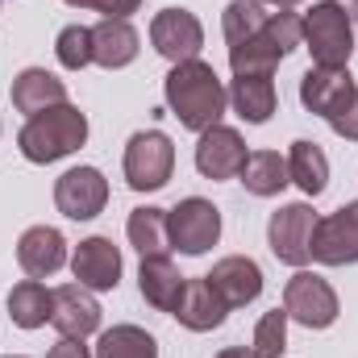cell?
<instances>
[{
	"mask_svg": "<svg viewBox=\"0 0 358 358\" xmlns=\"http://www.w3.org/2000/svg\"><path fill=\"white\" fill-rule=\"evenodd\" d=\"M163 92H167V108L179 117V125H183V129H196V134L221 125V113H225V104H229L225 84H221L217 71H213L208 63H200V59L176 63L171 76H167V84H163Z\"/></svg>",
	"mask_w": 358,
	"mask_h": 358,
	"instance_id": "6da1fadb",
	"label": "cell"
},
{
	"mask_svg": "<svg viewBox=\"0 0 358 358\" xmlns=\"http://www.w3.org/2000/svg\"><path fill=\"white\" fill-rule=\"evenodd\" d=\"M84 142H88V117L67 100L29 117L17 134V146L29 163H59V159L76 155Z\"/></svg>",
	"mask_w": 358,
	"mask_h": 358,
	"instance_id": "7a4b0ae2",
	"label": "cell"
},
{
	"mask_svg": "<svg viewBox=\"0 0 358 358\" xmlns=\"http://www.w3.org/2000/svg\"><path fill=\"white\" fill-rule=\"evenodd\" d=\"M304 42H308L313 67H346L350 55H355L350 17H346L334 0L313 4V13L304 17Z\"/></svg>",
	"mask_w": 358,
	"mask_h": 358,
	"instance_id": "3957f363",
	"label": "cell"
},
{
	"mask_svg": "<svg viewBox=\"0 0 358 358\" xmlns=\"http://www.w3.org/2000/svg\"><path fill=\"white\" fill-rule=\"evenodd\" d=\"M176 171V146L163 129H142L125 146V183L134 192H159Z\"/></svg>",
	"mask_w": 358,
	"mask_h": 358,
	"instance_id": "277c9868",
	"label": "cell"
},
{
	"mask_svg": "<svg viewBox=\"0 0 358 358\" xmlns=\"http://www.w3.org/2000/svg\"><path fill=\"white\" fill-rule=\"evenodd\" d=\"M167 229H171V250L179 255H204L217 246L221 238V213L213 208V200L204 196H187L167 213Z\"/></svg>",
	"mask_w": 358,
	"mask_h": 358,
	"instance_id": "5b68a950",
	"label": "cell"
},
{
	"mask_svg": "<svg viewBox=\"0 0 358 358\" xmlns=\"http://www.w3.org/2000/svg\"><path fill=\"white\" fill-rule=\"evenodd\" d=\"M283 313L287 321H300L304 329H329L338 321V292L321 275L296 271L283 287Z\"/></svg>",
	"mask_w": 358,
	"mask_h": 358,
	"instance_id": "8992f818",
	"label": "cell"
},
{
	"mask_svg": "<svg viewBox=\"0 0 358 358\" xmlns=\"http://www.w3.org/2000/svg\"><path fill=\"white\" fill-rule=\"evenodd\" d=\"M313 229H317V213L296 200V204H283L279 213H271V225H267V242H271V255L287 267H304L313 255H308V242H313Z\"/></svg>",
	"mask_w": 358,
	"mask_h": 358,
	"instance_id": "52a82bcc",
	"label": "cell"
},
{
	"mask_svg": "<svg viewBox=\"0 0 358 358\" xmlns=\"http://www.w3.org/2000/svg\"><path fill=\"white\" fill-rule=\"evenodd\" d=\"M308 255H313L317 263H325V267L358 263V200L355 204H342V208L329 213V217H317Z\"/></svg>",
	"mask_w": 358,
	"mask_h": 358,
	"instance_id": "ba28073f",
	"label": "cell"
},
{
	"mask_svg": "<svg viewBox=\"0 0 358 358\" xmlns=\"http://www.w3.org/2000/svg\"><path fill=\"white\" fill-rule=\"evenodd\" d=\"M150 42L163 59L171 63H192L200 59V46H204V25L196 21V13L187 8H163L155 13L150 21Z\"/></svg>",
	"mask_w": 358,
	"mask_h": 358,
	"instance_id": "9c48e42d",
	"label": "cell"
},
{
	"mask_svg": "<svg viewBox=\"0 0 358 358\" xmlns=\"http://www.w3.org/2000/svg\"><path fill=\"white\" fill-rule=\"evenodd\" d=\"M55 204L71 221H92L108 204V183H104V176L96 167H71L55 183Z\"/></svg>",
	"mask_w": 358,
	"mask_h": 358,
	"instance_id": "30bf717a",
	"label": "cell"
},
{
	"mask_svg": "<svg viewBox=\"0 0 358 358\" xmlns=\"http://www.w3.org/2000/svg\"><path fill=\"white\" fill-rule=\"evenodd\" d=\"M246 167V142L238 129L229 125H213L200 134V146H196V171L204 179H234L242 176Z\"/></svg>",
	"mask_w": 358,
	"mask_h": 358,
	"instance_id": "8fae6325",
	"label": "cell"
},
{
	"mask_svg": "<svg viewBox=\"0 0 358 358\" xmlns=\"http://www.w3.org/2000/svg\"><path fill=\"white\" fill-rule=\"evenodd\" d=\"M50 325L63 338H88L100 329V304L88 296L84 283H63L55 287V304H50Z\"/></svg>",
	"mask_w": 358,
	"mask_h": 358,
	"instance_id": "7c38bea8",
	"label": "cell"
},
{
	"mask_svg": "<svg viewBox=\"0 0 358 358\" xmlns=\"http://www.w3.org/2000/svg\"><path fill=\"white\" fill-rule=\"evenodd\" d=\"M225 313H229V304L217 296V287L208 279H183V292H179L176 308H171V317L183 329H192V334L217 329L225 321Z\"/></svg>",
	"mask_w": 358,
	"mask_h": 358,
	"instance_id": "4fadbf2b",
	"label": "cell"
},
{
	"mask_svg": "<svg viewBox=\"0 0 358 358\" xmlns=\"http://www.w3.org/2000/svg\"><path fill=\"white\" fill-rule=\"evenodd\" d=\"M71 271L92 292H113L121 283V250L108 238H84L71 255Z\"/></svg>",
	"mask_w": 358,
	"mask_h": 358,
	"instance_id": "5bb4252c",
	"label": "cell"
},
{
	"mask_svg": "<svg viewBox=\"0 0 358 358\" xmlns=\"http://www.w3.org/2000/svg\"><path fill=\"white\" fill-rule=\"evenodd\" d=\"M213 287H217V296L229 304V308H242V304H250V300H259V292H263V271L255 259H246V255H229V259H221L213 275H204Z\"/></svg>",
	"mask_w": 358,
	"mask_h": 358,
	"instance_id": "9a60e30c",
	"label": "cell"
},
{
	"mask_svg": "<svg viewBox=\"0 0 358 358\" xmlns=\"http://www.w3.org/2000/svg\"><path fill=\"white\" fill-rule=\"evenodd\" d=\"M17 263H21V271H25L29 279H46V275H55V271L67 263V242H63V234L50 229V225H34V229H25L21 242H17Z\"/></svg>",
	"mask_w": 358,
	"mask_h": 358,
	"instance_id": "2e32d148",
	"label": "cell"
},
{
	"mask_svg": "<svg viewBox=\"0 0 358 358\" xmlns=\"http://www.w3.org/2000/svg\"><path fill=\"white\" fill-rule=\"evenodd\" d=\"M355 92V76L346 67H308L300 80V104L317 117H329Z\"/></svg>",
	"mask_w": 358,
	"mask_h": 358,
	"instance_id": "e0dca14e",
	"label": "cell"
},
{
	"mask_svg": "<svg viewBox=\"0 0 358 358\" xmlns=\"http://www.w3.org/2000/svg\"><path fill=\"white\" fill-rule=\"evenodd\" d=\"M138 46H142V38H138V29H134L129 21L104 17V21L92 29V63H100V67H108V71L129 67V63L138 59Z\"/></svg>",
	"mask_w": 358,
	"mask_h": 358,
	"instance_id": "ac0fdd59",
	"label": "cell"
},
{
	"mask_svg": "<svg viewBox=\"0 0 358 358\" xmlns=\"http://www.w3.org/2000/svg\"><path fill=\"white\" fill-rule=\"evenodd\" d=\"M63 100H67V84H63L55 71H46V67H25V71L13 80V108H17V113L38 117V113H46V108L63 104Z\"/></svg>",
	"mask_w": 358,
	"mask_h": 358,
	"instance_id": "d6986e66",
	"label": "cell"
},
{
	"mask_svg": "<svg viewBox=\"0 0 358 358\" xmlns=\"http://www.w3.org/2000/svg\"><path fill=\"white\" fill-rule=\"evenodd\" d=\"M138 287H142V296H146L150 308L171 313L176 300H179V292H183V275L176 271V263H171L167 255L142 259V267H138Z\"/></svg>",
	"mask_w": 358,
	"mask_h": 358,
	"instance_id": "ffe728a7",
	"label": "cell"
},
{
	"mask_svg": "<svg viewBox=\"0 0 358 358\" xmlns=\"http://www.w3.org/2000/svg\"><path fill=\"white\" fill-rule=\"evenodd\" d=\"M287 179L304 192V196H321L329 187V159L317 142H292L287 150Z\"/></svg>",
	"mask_w": 358,
	"mask_h": 358,
	"instance_id": "44dd1931",
	"label": "cell"
},
{
	"mask_svg": "<svg viewBox=\"0 0 358 358\" xmlns=\"http://www.w3.org/2000/svg\"><path fill=\"white\" fill-rule=\"evenodd\" d=\"M125 234H129V246L142 255V259H159V255H167L171 250V229H167V208H134L129 213V225H125Z\"/></svg>",
	"mask_w": 358,
	"mask_h": 358,
	"instance_id": "7402d4cb",
	"label": "cell"
},
{
	"mask_svg": "<svg viewBox=\"0 0 358 358\" xmlns=\"http://www.w3.org/2000/svg\"><path fill=\"white\" fill-rule=\"evenodd\" d=\"M229 100H234V108H238V117H242V121L263 125V121H271V113H275V100H279V96H275L271 76H234Z\"/></svg>",
	"mask_w": 358,
	"mask_h": 358,
	"instance_id": "603a6c76",
	"label": "cell"
},
{
	"mask_svg": "<svg viewBox=\"0 0 358 358\" xmlns=\"http://www.w3.org/2000/svg\"><path fill=\"white\" fill-rule=\"evenodd\" d=\"M50 304H55V292H46L38 279H21L8 292V317L17 329H42L50 321Z\"/></svg>",
	"mask_w": 358,
	"mask_h": 358,
	"instance_id": "cb8c5ba5",
	"label": "cell"
},
{
	"mask_svg": "<svg viewBox=\"0 0 358 358\" xmlns=\"http://www.w3.org/2000/svg\"><path fill=\"white\" fill-rule=\"evenodd\" d=\"M242 183L250 196H279L292 179H287V159H279L275 150H255L246 155V167H242Z\"/></svg>",
	"mask_w": 358,
	"mask_h": 358,
	"instance_id": "d4e9b609",
	"label": "cell"
},
{
	"mask_svg": "<svg viewBox=\"0 0 358 358\" xmlns=\"http://www.w3.org/2000/svg\"><path fill=\"white\" fill-rule=\"evenodd\" d=\"M96 358H159V346L146 329L138 325H113L100 334L96 342Z\"/></svg>",
	"mask_w": 358,
	"mask_h": 358,
	"instance_id": "484cf974",
	"label": "cell"
},
{
	"mask_svg": "<svg viewBox=\"0 0 358 358\" xmlns=\"http://www.w3.org/2000/svg\"><path fill=\"white\" fill-rule=\"evenodd\" d=\"M267 8L259 4V0H234L229 8H225V17H221V29H225V42L229 46H238V42H246V38H255L263 25H267Z\"/></svg>",
	"mask_w": 358,
	"mask_h": 358,
	"instance_id": "4316f807",
	"label": "cell"
},
{
	"mask_svg": "<svg viewBox=\"0 0 358 358\" xmlns=\"http://www.w3.org/2000/svg\"><path fill=\"white\" fill-rule=\"evenodd\" d=\"M287 350V313L283 308H271L259 317L255 325V355L259 358H279Z\"/></svg>",
	"mask_w": 358,
	"mask_h": 358,
	"instance_id": "83f0119b",
	"label": "cell"
},
{
	"mask_svg": "<svg viewBox=\"0 0 358 358\" xmlns=\"http://www.w3.org/2000/svg\"><path fill=\"white\" fill-rule=\"evenodd\" d=\"M55 55L67 71H84L92 63V29L88 25H67L55 42Z\"/></svg>",
	"mask_w": 358,
	"mask_h": 358,
	"instance_id": "f1b7e54d",
	"label": "cell"
},
{
	"mask_svg": "<svg viewBox=\"0 0 358 358\" xmlns=\"http://www.w3.org/2000/svg\"><path fill=\"white\" fill-rule=\"evenodd\" d=\"M325 121L334 125V134H338V138L358 142V88L350 92V96H346V100H342V104H338L329 117H325Z\"/></svg>",
	"mask_w": 358,
	"mask_h": 358,
	"instance_id": "f546056e",
	"label": "cell"
},
{
	"mask_svg": "<svg viewBox=\"0 0 358 358\" xmlns=\"http://www.w3.org/2000/svg\"><path fill=\"white\" fill-rule=\"evenodd\" d=\"M92 8H96V13H104V17L129 21V13H138V8H142V0H96Z\"/></svg>",
	"mask_w": 358,
	"mask_h": 358,
	"instance_id": "4dcf8cb0",
	"label": "cell"
},
{
	"mask_svg": "<svg viewBox=\"0 0 358 358\" xmlns=\"http://www.w3.org/2000/svg\"><path fill=\"white\" fill-rule=\"evenodd\" d=\"M46 358H92V350L80 342V338H63V342H59Z\"/></svg>",
	"mask_w": 358,
	"mask_h": 358,
	"instance_id": "1f68e13d",
	"label": "cell"
},
{
	"mask_svg": "<svg viewBox=\"0 0 358 358\" xmlns=\"http://www.w3.org/2000/svg\"><path fill=\"white\" fill-rule=\"evenodd\" d=\"M217 358H259V355H255V350H246V346H225Z\"/></svg>",
	"mask_w": 358,
	"mask_h": 358,
	"instance_id": "d6a6232c",
	"label": "cell"
},
{
	"mask_svg": "<svg viewBox=\"0 0 358 358\" xmlns=\"http://www.w3.org/2000/svg\"><path fill=\"white\" fill-rule=\"evenodd\" d=\"M334 4H338L346 17H358V0H334Z\"/></svg>",
	"mask_w": 358,
	"mask_h": 358,
	"instance_id": "836d02e7",
	"label": "cell"
},
{
	"mask_svg": "<svg viewBox=\"0 0 358 358\" xmlns=\"http://www.w3.org/2000/svg\"><path fill=\"white\" fill-rule=\"evenodd\" d=\"M259 4H275V8H292V4H300V0H259Z\"/></svg>",
	"mask_w": 358,
	"mask_h": 358,
	"instance_id": "e575fe53",
	"label": "cell"
},
{
	"mask_svg": "<svg viewBox=\"0 0 358 358\" xmlns=\"http://www.w3.org/2000/svg\"><path fill=\"white\" fill-rule=\"evenodd\" d=\"M67 4H71V8H92L96 0H67Z\"/></svg>",
	"mask_w": 358,
	"mask_h": 358,
	"instance_id": "d590c367",
	"label": "cell"
},
{
	"mask_svg": "<svg viewBox=\"0 0 358 358\" xmlns=\"http://www.w3.org/2000/svg\"><path fill=\"white\" fill-rule=\"evenodd\" d=\"M0 4H4V0H0Z\"/></svg>",
	"mask_w": 358,
	"mask_h": 358,
	"instance_id": "8d00e7d4",
	"label": "cell"
},
{
	"mask_svg": "<svg viewBox=\"0 0 358 358\" xmlns=\"http://www.w3.org/2000/svg\"><path fill=\"white\" fill-rule=\"evenodd\" d=\"M17 358H21V355H17Z\"/></svg>",
	"mask_w": 358,
	"mask_h": 358,
	"instance_id": "74e56055",
	"label": "cell"
}]
</instances>
